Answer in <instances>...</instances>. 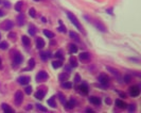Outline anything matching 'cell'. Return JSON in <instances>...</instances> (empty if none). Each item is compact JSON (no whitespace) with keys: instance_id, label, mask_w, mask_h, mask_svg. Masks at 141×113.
Masks as SVG:
<instances>
[{"instance_id":"1","label":"cell","mask_w":141,"mask_h":113,"mask_svg":"<svg viewBox=\"0 0 141 113\" xmlns=\"http://www.w3.org/2000/svg\"><path fill=\"white\" fill-rule=\"evenodd\" d=\"M84 17H85V18H86V19H87L89 23L92 24L93 26L96 27L98 30L102 31V32H106V31H107V28H106V26H105V25H104L103 23H102L100 19H93L92 17H90V16H88V15H85Z\"/></svg>"},{"instance_id":"2","label":"cell","mask_w":141,"mask_h":113,"mask_svg":"<svg viewBox=\"0 0 141 113\" xmlns=\"http://www.w3.org/2000/svg\"><path fill=\"white\" fill-rule=\"evenodd\" d=\"M67 16H68V18L70 19V22H71L73 25H74V26H75V27L77 28V29H79V30L81 31V32H82L83 34H86V32H85V30H84L83 26L80 24V22L77 20L76 16L74 15V14L71 13V12H67Z\"/></svg>"},{"instance_id":"3","label":"cell","mask_w":141,"mask_h":113,"mask_svg":"<svg viewBox=\"0 0 141 113\" xmlns=\"http://www.w3.org/2000/svg\"><path fill=\"white\" fill-rule=\"evenodd\" d=\"M11 58H12V60H13V63H14V65H19L20 63L22 62V60H23V58H22V56H21V54H20L19 51H17V50H11Z\"/></svg>"},{"instance_id":"4","label":"cell","mask_w":141,"mask_h":113,"mask_svg":"<svg viewBox=\"0 0 141 113\" xmlns=\"http://www.w3.org/2000/svg\"><path fill=\"white\" fill-rule=\"evenodd\" d=\"M13 27H14V24H13L12 20H10V19H6L3 23L0 24V29L5 30V31H10Z\"/></svg>"},{"instance_id":"5","label":"cell","mask_w":141,"mask_h":113,"mask_svg":"<svg viewBox=\"0 0 141 113\" xmlns=\"http://www.w3.org/2000/svg\"><path fill=\"white\" fill-rule=\"evenodd\" d=\"M47 87L46 86H40V87H38V90L37 92L35 93V97L37 98V99H43V98L45 97V95L46 93H47Z\"/></svg>"},{"instance_id":"6","label":"cell","mask_w":141,"mask_h":113,"mask_svg":"<svg viewBox=\"0 0 141 113\" xmlns=\"http://www.w3.org/2000/svg\"><path fill=\"white\" fill-rule=\"evenodd\" d=\"M22 100H23V95H22V92L21 91H17L15 93V96H14V101H15V105L16 106H20L22 104Z\"/></svg>"},{"instance_id":"7","label":"cell","mask_w":141,"mask_h":113,"mask_svg":"<svg viewBox=\"0 0 141 113\" xmlns=\"http://www.w3.org/2000/svg\"><path fill=\"white\" fill-rule=\"evenodd\" d=\"M48 79V74L45 70H40L39 73L36 75V81L37 82H44Z\"/></svg>"},{"instance_id":"8","label":"cell","mask_w":141,"mask_h":113,"mask_svg":"<svg viewBox=\"0 0 141 113\" xmlns=\"http://www.w3.org/2000/svg\"><path fill=\"white\" fill-rule=\"evenodd\" d=\"M129 94H130V96H133V97L139 96V94H140L139 86H138V85H133V86H130V87H129Z\"/></svg>"},{"instance_id":"9","label":"cell","mask_w":141,"mask_h":113,"mask_svg":"<svg viewBox=\"0 0 141 113\" xmlns=\"http://www.w3.org/2000/svg\"><path fill=\"white\" fill-rule=\"evenodd\" d=\"M79 58L82 62H88V61H90V59H91V55L89 54V52H86V51L85 52H81Z\"/></svg>"},{"instance_id":"10","label":"cell","mask_w":141,"mask_h":113,"mask_svg":"<svg viewBox=\"0 0 141 113\" xmlns=\"http://www.w3.org/2000/svg\"><path fill=\"white\" fill-rule=\"evenodd\" d=\"M98 80L99 82L102 83V84H107L109 82V78L107 75H105V74H100L98 77Z\"/></svg>"},{"instance_id":"11","label":"cell","mask_w":141,"mask_h":113,"mask_svg":"<svg viewBox=\"0 0 141 113\" xmlns=\"http://www.w3.org/2000/svg\"><path fill=\"white\" fill-rule=\"evenodd\" d=\"M17 80H18V83L22 84V85H26V84H28V83L30 82L31 78H30L29 76H21V77H19Z\"/></svg>"},{"instance_id":"12","label":"cell","mask_w":141,"mask_h":113,"mask_svg":"<svg viewBox=\"0 0 141 113\" xmlns=\"http://www.w3.org/2000/svg\"><path fill=\"white\" fill-rule=\"evenodd\" d=\"M89 101L91 102V104H93L94 106H100V105H101L100 97H97V96H91V97H89Z\"/></svg>"},{"instance_id":"13","label":"cell","mask_w":141,"mask_h":113,"mask_svg":"<svg viewBox=\"0 0 141 113\" xmlns=\"http://www.w3.org/2000/svg\"><path fill=\"white\" fill-rule=\"evenodd\" d=\"M79 89H80V92L82 94H84V95H86V94H88V85L86 83H82L81 85L79 86Z\"/></svg>"},{"instance_id":"14","label":"cell","mask_w":141,"mask_h":113,"mask_svg":"<svg viewBox=\"0 0 141 113\" xmlns=\"http://www.w3.org/2000/svg\"><path fill=\"white\" fill-rule=\"evenodd\" d=\"M26 23V17H24L23 14H19L18 16H17V24L19 25V26H22Z\"/></svg>"},{"instance_id":"15","label":"cell","mask_w":141,"mask_h":113,"mask_svg":"<svg viewBox=\"0 0 141 113\" xmlns=\"http://www.w3.org/2000/svg\"><path fill=\"white\" fill-rule=\"evenodd\" d=\"M69 35H70V37H71L72 40H74L75 42H81L79 34H77L76 32H74V31H70V32H69Z\"/></svg>"},{"instance_id":"16","label":"cell","mask_w":141,"mask_h":113,"mask_svg":"<svg viewBox=\"0 0 141 113\" xmlns=\"http://www.w3.org/2000/svg\"><path fill=\"white\" fill-rule=\"evenodd\" d=\"M116 105H117V107L120 108V109H124V108H126V106H127V105L125 104L124 100H121V99H117V100H116Z\"/></svg>"},{"instance_id":"17","label":"cell","mask_w":141,"mask_h":113,"mask_svg":"<svg viewBox=\"0 0 141 113\" xmlns=\"http://www.w3.org/2000/svg\"><path fill=\"white\" fill-rule=\"evenodd\" d=\"M63 65V62H62V60H55V61L52 62V67L53 68H59L61 66Z\"/></svg>"},{"instance_id":"18","label":"cell","mask_w":141,"mask_h":113,"mask_svg":"<svg viewBox=\"0 0 141 113\" xmlns=\"http://www.w3.org/2000/svg\"><path fill=\"white\" fill-rule=\"evenodd\" d=\"M36 46H37L38 49H41L45 46V41L41 37H38L37 40H36Z\"/></svg>"},{"instance_id":"19","label":"cell","mask_w":141,"mask_h":113,"mask_svg":"<svg viewBox=\"0 0 141 113\" xmlns=\"http://www.w3.org/2000/svg\"><path fill=\"white\" fill-rule=\"evenodd\" d=\"M35 66V60L34 59H30L28 61V67L24 68V70H28V69H33Z\"/></svg>"},{"instance_id":"20","label":"cell","mask_w":141,"mask_h":113,"mask_svg":"<svg viewBox=\"0 0 141 113\" xmlns=\"http://www.w3.org/2000/svg\"><path fill=\"white\" fill-rule=\"evenodd\" d=\"M74 105H75V101L73 100V98H71L69 101H66V104H65V106H66V108L67 109H72V108H74Z\"/></svg>"},{"instance_id":"21","label":"cell","mask_w":141,"mask_h":113,"mask_svg":"<svg viewBox=\"0 0 141 113\" xmlns=\"http://www.w3.org/2000/svg\"><path fill=\"white\" fill-rule=\"evenodd\" d=\"M1 108H2V110L4 112H14V109H12L8 104H2Z\"/></svg>"},{"instance_id":"22","label":"cell","mask_w":141,"mask_h":113,"mask_svg":"<svg viewBox=\"0 0 141 113\" xmlns=\"http://www.w3.org/2000/svg\"><path fill=\"white\" fill-rule=\"evenodd\" d=\"M69 78V74L68 73H62V74H59V76H58V79L62 81H66V80H68Z\"/></svg>"},{"instance_id":"23","label":"cell","mask_w":141,"mask_h":113,"mask_svg":"<svg viewBox=\"0 0 141 113\" xmlns=\"http://www.w3.org/2000/svg\"><path fill=\"white\" fill-rule=\"evenodd\" d=\"M68 49H69L70 54H75V52L77 51V47L74 44H69L68 45Z\"/></svg>"},{"instance_id":"24","label":"cell","mask_w":141,"mask_h":113,"mask_svg":"<svg viewBox=\"0 0 141 113\" xmlns=\"http://www.w3.org/2000/svg\"><path fill=\"white\" fill-rule=\"evenodd\" d=\"M21 41H22L23 45H24V46H27V47H28V46L30 45V43H31V42H30V38L28 37L27 35H22V36H21Z\"/></svg>"},{"instance_id":"25","label":"cell","mask_w":141,"mask_h":113,"mask_svg":"<svg viewBox=\"0 0 141 113\" xmlns=\"http://www.w3.org/2000/svg\"><path fill=\"white\" fill-rule=\"evenodd\" d=\"M106 69L107 70H109V72H110L112 75H116L117 77H120V73L118 72L117 69H115V68H112V67H110V66H106Z\"/></svg>"},{"instance_id":"26","label":"cell","mask_w":141,"mask_h":113,"mask_svg":"<svg viewBox=\"0 0 141 113\" xmlns=\"http://www.w3.org/2000/svg\"><path fill=\"white\" fill-rule=\"evenodd\" d=\"M36 31H37L36 27H35L34 25L31 24L30 26H29V33H30L31 35H35V34H36Z\"/></svg>"},{"instance_id":"27","label":"cell","mask_w":141,"mask_h":113,"mask_svg":"<svg viewBox=\"0 0 141 113\" xmlns=\"http://www.w3.org/2000/svg\"><path fill=\"white\" fill-rule=\"evenodd\" d=\"M47 102H48V105L51 106L52 108H55V107H56V104H55V96H52L51 98H49Z\"/></svg>"},{"instance_id":"28","label":"cell","mask_w":141,"mask_h":113,"mask_svg":"<svg viewBox=\"0 0 141 113\" xmlns=\"http://www.w3.org/2000/svg\"><path fill=\"white\" fill-rule=\"evenodd\" d=\"M69 61H70V65L73 66V67H76L77 66V60H76L75 56H70Z\"/></svg>"},{"instance_id":"29","label":"cell","mask_w":141,"mask_h":113,"mask_svg":"<svg viewBox=\"0 0 141 113\" xmlns=\"http://www.w3.org/2000/svg\"><path fill=\"white\" fill-rule=\"evenodd\" d=\"M62 86L64 87V89H71V87H72V83L71 82H68V81H63Z\"/></svg>"},{"instance_id":"30","label":"cell","mask_w":141,"mask_h":113,"mask_svg":"<svg viewBox=\"0 0 141 113\" xmlns=\"http://www.w3.org/2000/svg\"><path fill=\"white\" fill-rule=\"evenodd\" d=\"M55 58L58 59V60H63V59H64V56H63V50H62V49H59L58 51H56Z\"/></svg>"},{"instance_id":"31","label":"cell","mask_w":141,"mask_h":113,"mask_svg":"<svg viewBox=\"0 0 141 113\" xmlns=\"http://www.w3.org/2000/svg\"><path fill=\"white\" fill-rule=\"evenodd\" d=\"M44 34L49 38H53L54 37V33L51 32V31H49V30H44Z\"/></svg>"},{"instance_id":"32","label":"cell","mask_w":141,"mask_h":113,"mask_svg":"<svg viewBox=\"0 0 141 113\" xmlns=\"http://www.w3.org/2000/svg\"><path fill=\"white\" fill-rule=\"evenodd\" d=\"M8 47H9L8 42H0V49L4 50V49H8Z\"/></svg>"},{"instance_id":"33","label":"cell","mask_w":141,"mask_h":113,"mask_svg":"<svg viewBox=\"0 0 141 113\" xmlns=\"http://www.w3.org/2000/svg\"><path fill=\"white\" fill-rule=\"evenodd\" d=\"M22 1H18V2H17L16 3V5H15V10H16V11L17 12H20V11H21V6H22Z\"/></svg>"},{"instance_id":"34","label":"cell","mask_w":141,"mask_h":113,"mask_svg":"<svg viewBox=\"0 0 141 113\" xmlns=\"http://www.w3.org/2000/svg\"><path fill=\"white\" fill-rule=\"evenodd\" d=\"M58 30L61 31V32H66L67 31V29H66V27L63 25V23H62V20H59V27H58Z\"/></svg>"},{"instance_id":"35","label":"cell","mask_w":141,"mask_h":113,"mask_svg":"<svg viewBox=\"0 0 141 113\" xmlns=\"http://www.w3.org/2000/svg\"><path fill=\"white\" fill-rule=\"evenodd\" d=\"M29 14H30L31 17H33V18H35V17H36V11H35V9H33V8H31V9L29 10Z\"/></svg>"},{"instance_id":"36","label":"cell","mask_w":141,"mask_h":113,"mask_svg":"<svg viewBox=\"0 0 141 113\" xmlns=\"http://www.w3.org/2000/svg\"><path fill=\"white\" fill-rule=\"evenodd\" d=\"M36 108H37V110H39V111H43V112H47V109H46L43 105H40V104H37L36 105Z\"/></svg>"},{"instance_id":"37","label":"cell","mask_w":141,"mask_h":113,"mask_svg":"<svg viewBox=\"0 0 141 113\" xmlns=\"http://www.w3.org/2000/svg\"><path fill=\"white\" fill-rule=\"evenodd\" d=\"M58 96H59V100H61V102H62V104L63 105H65L66 104V98H65V96H64V95H63L62 93H58Z\"/></svg>"},{"instance_id":"38","label":"cell","mask_w":141,"mask_h":113,"mask_svg":"<svg viewBox=\"0 0 141 113\" xmlns=\"http://www.w3.org/2000/svg\"><path fill=\"white\" fill-rule=\"evenodd\" d=\"M40 56H41V59H43V60H47L50 56H49V52H41Z\"/></svg>"},{"instance_id":"39","label":"cell","mask_w":141,"mask_h":113,"mask_svg":"<svg viewBox=\"0 0 141 113\" xmlns=\"http://www.w3.org/2000/svg\"><path fill=\"white\" fill-rule=\"evenodd\" d=\"M126 107L128 108V111H130V112H134L136 110V108H135V105H128V106H126Z\"/></svg>"},{"instance_id":"40","label":"cell","mask_w":141,"mask_h":113,"mask_svg":"<svg viewBox=\"0 0 141 113\" xmlns=\"http://www.w3.org/2000/svg\"><path fill=\"white\" fill-rule=\"evenodd\" d=\"M24 92H26L27 94H31L32 93V86H27L26 89H24Z\"/></svg>"},{"instance_id":"41","label":"cell","mask_w":141,"mask_h":113,"mask_svg":"<svg viewBox=\"0 0 141 113\" xmlns=\"http://www.w3.org/2000/svg\"><path fill=\"white\" fill-rule=\"evenodd\" d=\"M9 37L11 38V40H14V41H15V40H16V34L13 33V32H11V33L9 34Z\"/></svg>"},{"instance_id":"42","label":"cell","mask_w":141,"mask_h":113,"mask_svg":"<svg viewBox=\"0 0 141 113\" xmlns=\"http://www.w3.org/2000/svg\"><path fill=\"white\" fill-rule=\"evenodd\" d=\"M3 3H4V5L6 6V8H10V6H11V4H10V2L8 1V0H6V1L4 0V1H3Z\"/></svg>"},{"instance_id":"43","label":"cell","mask_w":141,"mask_h":113,"mask_svg":"<svg viewBox=\"0 0 141 113\" xmlns=\"http://www.w3.org/2000/svg\"><path fill=\"white\" fill-rule=\"evenodd\" d=\"M74 81H75L76 83H77V82H80V81H81V79H80V76L77 75V74L75 75V79H74Z\"/></svg>"},{"instance_id":"44","label":"cell","mask_w":141,"mask_h":113,"mask_svg":"<svg viewBox=\"0 0 141 113\" xmlns=\"http://www.w3.org/2000/svg\"><path fill=\"white\" fill-rule=\"evenodd\" d=\"M65 70H66V73H70V70H71V67L70 66H65Z\"/></svg>"},{"instance_id":"45","label":"cell","mask_w":141,"mask_h":113,"mask_svg":"<svg viewBox=\"0 0 141 113\" xmlns=\"http://www.w3.org/2000/svg\"><path fill=\"white\" fill-rule=\"evenodd\" d=\"M124 79H125V82H129V81H130V77L129 76H125Z\"/></svg>"},{"instance_id":"46","label":"cell","mask_w":141,"mask_h":113,"mask_svg":"<svg viewBox=\"0 0 141 113\" xmlns=\"http://www.w3.org/2000/svg\"><path fill=\"white\" fill-rule=\"evenodd\" d=\"M119 95L121 97H123V98H125L126 97V95H125V93H123V92H119Z\"/></svg>"},{"instance_id":"47","label":"cell","mask_w":141,"mask_h":113,"mask_svg":"<svg viewBox=\"0 0 141 113\" xmlns=\"http://www.w3.org/2000/svg\"><path fill=\"white\" fill-rule=\"evenodd\" d=\"M106 12H107V13H109V14H110V15H112V8H110V9L106 10Z\"/></svg>"},{"instance_id":"48","label":"cell","mask_w":141,"mask_h":113,"mask_svg":"<svg viewBox=\"0 0 141 113\" xmlns=\"http://www.w3.org/2000/svg\"><path fill=\"white\" fill-rule=\"evenodd\" d=\"M105 102H106V104H111L110 98H106V99H105Z\"/></svg>"},{"instance_id":"49","label":"cell","mask_w":141,"mask_h":113,"mask_svg":"<svg viewBox=\"0 0 141 113\" xmlns=\"http://www.w3.org/2000/svg\"><path fill=\"white\" fill-rule=\"evenodd\" d=\"M27 110H29V109H32V105H28L27 107H26Z\"/></svg>"},{"instance_id":"50","label":"cell","mask_w":141,"mask_h":113,"mask_svg":"<svg viewBox=\"0 0 141 113\" xmlns=\"http://www.w3.org/2000/svg\"><path fill=\"white\" fill-rule=\"evenodd\" d=\"M41 19H43V22H44V23H47V19H46L45 17H41Z\"/></svg>"},{"instance_id":"51","label":"cell","mask_w":141,"mask_h":113,"mask_svg":"<svg viewBox=\"0 0 141 113\" xmlns=\"http://www.w3.org/2000/svg\"><path fill=\"white\" fill-rule=\"evenodd\" d=\"M86 111H87V112H92V110H91V109H87Z\"/></svg>"},{"instance_id":"52","label":"cell","mask_w":141,"mask_h":113,"mask_svg":"<svg viewBox=\"0 0 141 113\" xmlns=\"http://www.w3.org/2000/svg\"><path fill=\"white\" fill-rule=\"evenodd\" d=\"M2 15H3V13H2L1 10H0V16H2Z\"/></svg>"},{"instance_id":"53","label":"cell","mask_w":141,"mask_h":113,"mask_svg":"<svg viewBox=\"0 0 141 113\" xmlns=\"http://www.w3.org/2000/svg\"><path fill=\"white\" fill-rule=\"evenodd\" d=\"M0 66H1V59H0Z\"/></svg>"},{"instance_id":"54","label":"cell","mask_w":141,"mask_h":113,"mask_svg":"<svg viewBox=\"0 0 141 113\" xmlns=\"http://www.w3.org/2000/svg\"><path fill=\"white\" fill-rule=\"evenodd\" d=\"M35 1H41V0H35Z\"/></svg>"},{"instance_id":"55","label":"cell","mask_w":141,"mask_h":113,"mask_svg":"<svg viewBox=\"0 0 141 113\" xmlns=\"http://www.w3.org/2000/svg\"><path fill=\"white\" fill-rule=\"evenodd\" d=\"M0 4H1V0H0Z\"/></svg>"},{"instance_id":"56","label":"cell","mask_w":141,"mask_h":113,"mask_svg":"<svg viewBox=\"0 0 141 113\" xmlns=\"http://www.w3.org/2000/svg\"><path fill=\"white\" fill-rule=\"evenodd\" d=\"M0 38H1V35H0Z\"/></svg>"}]
</instances>
